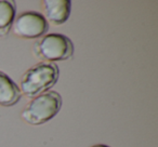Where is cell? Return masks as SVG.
Wrapping results in <instances>:
<instances>
[{"instance_id":"6da1fadb","label":"cell","mask_w":158,"mask_h":147,"mask_svg":"<svg viewBox=\"0 0 158 147\" xmlns=\"http://www.w3.org/2000/svg\"><path fill=\"white\" fill-rule=\"evenodd\" d=\"M60 70L54 63L40 62L23 74L20 82L21 93L33 99L49 91L59 80Z\"/></svg>"},{"instance_id":"7a4b0ae2","label":"cell","mask_w":158,"mask_h":147,"mask_svg":"<svg viewBox=\"0 0 158 147\" xmlns=\"http://www.w3.org/2000/svg\"><path fill=\"white\" fill-rule=\"evenodd\" d=\"M62 107V96L56 91L49 90L33 97L21 112V118L31 125H40L50 121Z\"/></svg>"},{"instance_id":"3957f363","label":"cell","mask_w":158,"mask_h":147,"mask_svg":"<svg viewBox=\"0 0 158 147\" xmlns=\"http://www.w3.org/2000/svg\"><path fill=\"white\" fill-rule=\"evenodd\" d=\"M33 53L37 59L47 63L66 61L74 54V44L62 34H48L34 43Z\"/></svg>"},{"instance_id":"277c9868","label":"cell","mask_w":158,"mask_h":147,"mask_svg":"<svg viewBox=\"0 0 158 147\" xmlns=\"http://www.w3.org/2000/svg\"><path fill=\"white\" fill-rule=\"evenodd\" d=\"M11 28L14 35L22 39H37L46 35L49 24L41 13L27 11L15 16Z\"/></svg>"},{"instance_id":"5b68a950","label":"cell","mask_w":158,"mask_h":147,"mask_svg":"<svg viewBox=\"0 0 158 147\" xmlns=\"http://www.w3.org/2000/svg\"><path fill=\"white\" fill-rule=\"evenodd\" d=\"M42 16L54 26L66 23L70 15L72 2L69 0H44L41 1Z\"/></svg>"},{"instance_id":"8992f818","label":"cell","mask_w":158,"mask_h":147,"mask_svg":"<svg viewBox=\"0 0 158 147\" xmlns=\"http://www.w3.org/2000/svg\"><path fill=\"white\" fill-rule=\"evenodd\" d=\"M22 97L19 86L6 74L0 70V106L10 107L18 103Z\"/></svg>"},{"instance_id":"52a82bcc","label":"cell","mask_w":158,"mask_h":147,"mask_svg":"<svg viewBox=\"0 0 158 147\" xmlns=\"http://www.w3.org/2000/svg\"><path fill=\"white\" fill-rule=\"evenodd\" d=\"M16 14L13 0H0V37H6L11 31Z\"/></svg>"},{"instance_id":"ba28073f","label":"cell","mask_w":158,"mask_h":147,"mask_svg":"<svg viewBox=\"0 0 158 147\" xmlns=\"http://www.w3.org/2000/svg\"><path fill=\"white\" fill-rule=\"evenodd\" d=\"M91 147H110V146H107V145H105V144H95Z\"/></svg>"}]
</instances>
